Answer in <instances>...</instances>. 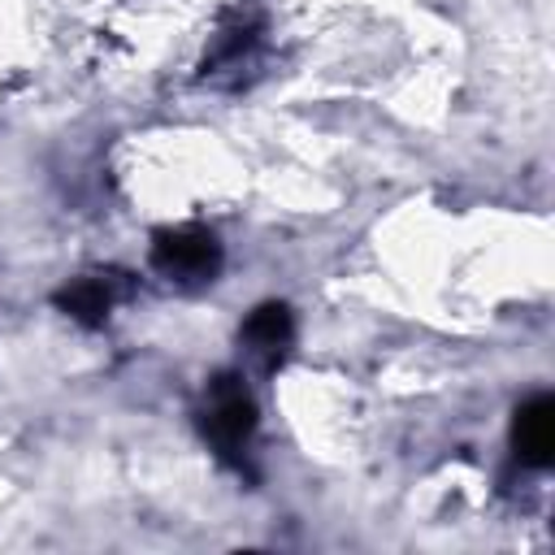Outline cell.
<instances>
[{"instance_id": "cell-1", "label": "cell", "mask_w": 555, "mask_h": 555, "mask_svg": "<svg viewBox=\"0 0 555 555\" xmlns=\"http://www.w3.org/2000/svg\"><path fill=\"white\" fill-rule=\"evenodd\" d=\"M256 425H260V408H256L243 373H234V369L212 373L204 386V408H199V434L212 447V455L243 473Z\"/></svg>"}, {"instance_id": "cell-2", "label": "cell", "mask_w": 555, "mask_h": 555, "mask_svg": "<svg viewBox=\"0 0 555 555\" xmlns=\"http://www.w3.org/2000/svg\"><path fill=\"white\" fill-rule=\"evenodd\" d=\"M147 264L182 286V291H195V286H208L217 282L221 264H225V251H221V238L199 225V221H182V225H160L152 234V247H147Z\"/></svg>"}, {"instance_id": "cell-3", "label": "cell", "mask_w": 555, "mask_h": 555, "mask_svg": "<svg viewBox=\"0 0 555 555\" xmlns=\"http://www.w3.org/2000/svg\"><path fill=\"white\" fill-rule=\"evenodd\" d=\"M130 291H134V278L126 269H91V273H78L74 282H65L56 291V308L65 317H74L78 325L95 330L108 321V312L121 299H130Z\"/></svg>"}, {"instance_id": "cell-4", "label": "cell", "mask_w": 555, "mask_h": 555, "mask_svg": "<svg viewBox=\"0 0 555 555\" xmlns=\"http://www.w3.org/2000/svg\"><path fill=\"white\" fill-rule=\"evenodd\" d=\"M238 343L247 347V356L264 369V373H278L286 360H291V347H295V317L282 299H269V304H256L238 330Z\"/></svg>"}, {"instance_id": "cell-5", "label": "cell", "mask_w": 555, "mask_h": 555, "mask_svg": "<svg viewBox=\"0 0 555 555\" xmlns=\"http://www.w3.org/2000/svg\"><path fill=\"white\" fill-rule=\"evenodd\" d=\"M512 455L525 468H546L555 460V399L529 395L512 412Z\"/></svg>"}]
</instances>
